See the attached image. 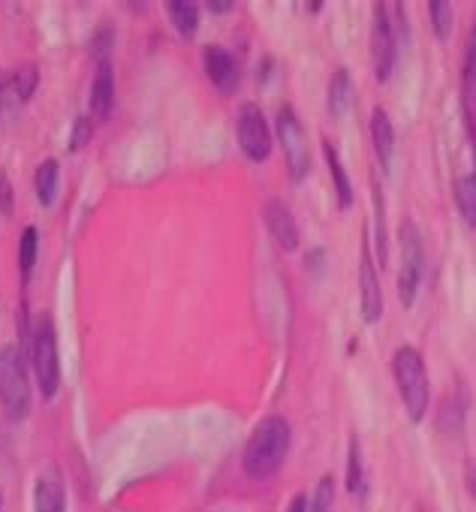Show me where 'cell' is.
Segmentation results:
<instances>
[{
  "mask_svg": "<svg viewBox=\"0 0 476 512\" xmlns=\"http://www.w3.org/2000/svg\"><path fill=\"white\" fill-rule=\"evenodd\" d=\"M290 443H293V428L284 416L272 413V416L260 419L254 434L245 443V455H242L245 473L257 482L272 479L284 467V461L290 455Z\"/></svg>",
  "mask_w": 476,
  "mask_h": 512,
  "instance_id": "obj_1",
  "label": "cell"
},
{
  "mask_svg": "<svg viewBox=\"0 0 476 512\" xmlns=\"http://www.w3.org/2000/svg\"><path fill=\"white\" fill-rule=\"evenodd\" d=\"M109 43H112V28H103V31H100V34H97V37L91 40V46H94L91 52H97V55H103V52L109 49Z\"/></svg>",
  "mask_w": 476,
  "mask_h": 512,
  "instance_id": "obj_27",
  "label": "cell"
},
{
  "mask_svg": "<svg viewBox=\"0 0 476 512\" xmlns=\"http://www.w3.org/2000/svg\"><path fill=\"white\" fill-rule=\"evenodd\" d=\"M350 106H353V79L344 67H338L329 82V115L344 118L350 112Z\"/></svg>",
  "mask_w": 476,
  "mask_h": 512,
  "instance_id": "obj_15",
  "label": "cell"
},
{
  "mask_svg": "<svg viewBox=\"0 0 476 512\" xmlns=\"http://www.w3.org/2000/svg\"><path fill=\"white\" fill-rule=\"evenodd\" d=\"M31 365L43 389V398H55L61 386V356H58V329L49 314H40L31 332Z\"/></svg>",
  "mask_w": 476,
  "mask_h": 512,
  "instance_id": "obj_4",
  "label": "cell"
},
{
  "mask_svg": "<svg viewBox=\"0 0 476 512\" xmlns=\"http://www.w3.org/2000/svg\"><path fill=\"white\" fill-rule=\"evenodd\" d=\"M0 407H4V416L10 422H22L31 413V383L25 356L13 344L0 350Z\"/></svg>",
  "mask_w": 476,
  "mask_h": 512,
  "instance_id": "obj_3",
  "label": "cell"
},
{
  "mask_svg": "<svg viewBox=\"0 0 476 512\" xmlns=\"http://www.w3.org/2000/svg\"><path fill=\"white\" fill-rule=\"evenodd\" d=\"M332 506H335V476L326 473V476L317 482V491H314V497H311L308 512H332Z\"/></svg>",
  "mask_w": 476,
  "mask_h": 512,
  "instance_id": "obj_23",
  "label": "cell"
},
{
  "mask_svg": "<svg viewBox=\"0 0 476 512\" xmlns=\"http://www.w3.org/2000/svg\"><path fill=\"white\" fill-rule=\"evenodd\" d=\"M0 214L4 217L13 214V184H10L7 172H0Z\"/></svg>",
  "mask_w": 476,
  "mask_h": 512,
  "instance_id": "obj_26",
  "label": "cell"
},
{
  "mask_svg": "<svg viewBox=\"0 0 476 512\" xmlns=\"http://www.w3.org/2000/svg\"><path fill=\"white\" fill-rule=\"evenodd\" d=\"M323 154H326V163H329V172H332V181H335V193H338V205L341 208H350L353 205V184L347 178V169L341 163V154L335 151V145L329 139H323Z\"/></svg>",
  "mask_w": 476,
  "mask_h": 512,
  "instance_id": "obj_16",
  "label": "cell"
},
{
  "mask_svg": "<svg viewBox=\"0 0 476 512\" xmlns=\"http://www.w3.org/2000/svg\"><path fill=\"white\" fill-rule=\"evenodd\" d=\"M235 133H238V145H242L248 160H254V163L269 160V154H272V130H269V121H266V115H263V109L257 103H245L242 109H238Z\"/></svg>",
  "mask_w": 476,
  "mask_h": 512,
  "instance_id": "obj_7",
  "label": "cell"
},
{
  "mask_svg": "<svg viewBox=\"0 0 476 512\" xmlns=\"http://www.w3.org/2000/svg\"><path fill=\"white\" fill-rule=\"evenodd\" d=\"M371 139H374V151H377V160L383 163V169L392 166V154H395V127H392V118L386 109H374L371 112Z\"/></svg>",
  "mask_w": 476,
  "mask_h": 512,
  "instance_id": "obj_14",
  "label": "cell"
},
{
  "mask_svg": "<svg viewBox=\"0 0 476 512\" xmlns=\"http://www.w3.org/2000/svg\"><path fill=\"white\" fill-rule=\"evenodd\" d=\"M208 10H211V13H229V10H232V4H229V0H217V4L211 0Z\"/></svg>",
  "mask_w": 476,
  "mask_h": 512,
  "instance_id": "obj_30",
  "label": "cell"
},
{
  "mask_svg": "<svg viewBox=\"0 0 476 512\" xmlns=\"http://www.w3.org/2000/svg\"><path fill=\"white\" fill-rule=\"evenodd\" d=\"M263 220L272 232V238L278 241L281 250H296L299 247V223L293 217V208L284 199H269L263 205Z\"/></svg>",
  "mask_w": 476,
  "mask_h": 512,
  "instance_id": "obj_10",
  "label": "cell"
},
{
  "mask_svg": "<svg viewBox=\"0 0 476 512\" xmlns=\"http://www.w3.org/2000/svg\"><path fill=\"white\" fill-rule=\"evenodd\" d=\"M166 13H169L175 31L181 37L196 34V28H199V7L196 4H187V0H172V4H166Z\"/></svg>",
  "mask_w": 476,
  "mask_h": 512,
  "instance_id": "obj_18",
  "label": "cell"
},
{
  "mask_svg": "<svg viewBox=\"0 0 476 512\" xmlns=\"http://www.w3.org/2000/svg\"><path fill=\"white\" fill-rule=\"evenodd\" d=\"M398 241H401V272H398V299L404 308H413L422 275H425V247L419 226L407 217L398 226Z\"/></svg>",
  "mask_w": 476,
  "mask_h": 512,
  "instance_id": "obj_5",
  "label": "cell"
},
{
  "mask_svg": "<svg viewBox=\"0 0 476 512\" xmlns=\"http://www.w3.org/2000/svg\"><path fill=\"white\" fill-rule=\"evenodd\" d=\"M94 139V118L91 115H79L76 118V124H73V133H70V151H79V148H85L88 142Z\"/></svg>",
  "mask_w": 476,
  "mask_h": 512,
  "instance_id": "obj_25",
  "label": "cell"
},
{
  "mask_svg": "<svg viewBox=\"0 0 476 512\" xmlns=\"http://www.w3.org/2000/svg\"><path fill=\"white\" fill-rule=\"evenodd\" d=\"M428 16H431L434 34H437L440 40H446L449 31H452V7L446 4V0H434V4L428 7Z\"/></svg>",
  "mask_w": 476,
  "mask_h": 512,
  "instance_id": "obj_24",
  "label": "cell"
},
{
  "mask_svg": "<svg viewBox=\"0 0 476 512\" xmlns=\"http://www.w3.org/2000/svg\"><path fill=\"white\" fill-rule=\"evenodd\" d=\"M34 184H37V199H40V205H46V208L55 205L58 187H61V166H58L55 157H49V160H43V163L37 166Z\"/></svg>",
  "mask_w": 476,
  "mask_h": 512,
  "instance_id": "obj_17",
  "label": "cell"
},
{
  "mask_svg": "<svg viewBox=\"0 0 476 512\" xmlns=\"http://www.w3.org/2000/svg\"><path fill=\"white\" fill-rule=\"evenodd\" d=\"M34 512H67V485L64 473L49 464L34 485Z\"/></svg>",
  "mask_w": 476,
  "mask_h": 512,
  "instance_id": "obj_11",
  "label": "cell"
},
{
  "mask_svg": "<svg viewBox=\"0 0 476 512\" xmlns=\"http://www.w3.org/2000/svg\"><path fill=\"white\" fill-rule=\"evenodd\" d=\"M392 374H395V386L401 395V404L407 410V416L413 422H422L431 404V383H428V371H425V359L416 347H398L392 356Z\"/></svg>",
  "mask_w": 476,
  "mask_h": 512,
  "instance_id": "obj_2",
  "label": "cell"
},
{
  "mask_svg": "<svg viewBox=\"0 0 476 512\" xmlns=\"http://www.w3.org/2000/svg\"><path fill=\"white\" fill-rule=\"evenodd\" d=\"M278 136H281V145H284L290 175L296 181H302L311 172V142H308V133H305V127H302L293 106L278 109Z\"/></svg>",
  "mask_w": 476,
  "mask_h": 512,
  "instance_id": "obj_6",
  "label": "cell"
},
{
  "mask_svg": "<svg viewBox=\"0 0 476 512\" xmlns=\"http://www.w3.org/2000/svg\"><path fill=\"white\" fill-rule=\"evenodd\" d=\"M365 479V464H362V446L359 437H350V452H347V488L359 491Z\"/></svg>",
  "mask_w": 476,
  "mask_h": 512,
  "instance_id": "obj_21",
  "label": "cell"
},
{
  "mask_svg": "<svg viewBox=\"0 0 476 512\" xmlns=\"http://www.w3.org/2000/svg\"><path fill=\"white\" fill-rule=\"evenodd\" d=\"M112 106H115V73H112V61L103 58L91 82V118L106 121Z\"/></svg>",
  "mask_w": 476,
  "mask_h": 512,
  "instance_id": "obj_13",
  "label": "cell"
},
{
  "mask_svg": "<svg viewBox=\"0 0 476 512\" xmlns=\"http://www.w3.org/2000/svg\"><path fill=\"white\" fill-rule=\"evenodd\" d=\"M359 290H362V317L365 323H377L383 317V290H380V281H377V266L371 260V250L368 244H362V253H359Z\"/></svg>",
  "mask_w": 476,
  "mask_h": 512,
  "instance_id": "obj_9",
  "label": "cell"
},
{
  "mask_svg": "<svg viewBox=\"0 0 476 512\" xmlns=\"http://www.w3.org/2000/svg\"><path fill=\"white\" fill-rule=\"evenodd\" d=\"M455 202H458L461 217H464L470 226H476V172L461 175V178L455 181Z\"/></svg>",
  "mask_w": 476,
  "mask_h": 512,
  "instance_id": "obj_19",
  "label": "cell"
},
{
  "mask_svg": "<svg viewBox=\"0 0 476 512\" xmlns=\"http://www.w3.org/2000/svg\"><path fill=\"white\" fill-rule=\"evenodd\" d=\"M202 64H205V73H208V79H211V85L217 91L232 94L238 88V64L223 46H205Z\"/></svg>",
  "mask_w": 476,
  "mask_h": 512,
  "instance_id": "obj_12",
  "label": "cell"
},
{
  "mask_svg": "<svg viewBox=\"0 0 476 512\" xmlns=\"http://www.w3.org/2000/svg\"><path fill=\"white\" fill-rule=\"evenodd\" d=\"M287 512H308V497L305 494H296L287 506Z\"/></svg>",
  "mask_w": 476,
  "mask_h": 512,
  "instance_id": "obj_28",
  "label": "cell"
},
{
  "mask_svg": "<svg viewBox=\"0 0 476 512\" xmlns=\"http://www.w3.org/2000/svg\"><path fill=\"white\" fill-rule=\"evenodd\" d=\"M371 61L377 82H386L392 76L395 64V28L389 19V10L383 4L374 7V28H371Z\"/></svg>",
  "mask_w": 476,
  "mask_h": 512,
  "instance_id": "obj_8",
  "label": "cell"
},
{
  "mask_svg": "<svg viewBox=\"0 0 476 512\" xmlns=\"http://www.w3.org/2000/svg\"><path fill=\"white\" fill-rule=\"evenodd\" d=\"M37 82H40V73H37V67L34 64H22L16 73H13V88H16V97L25 103V100H31L34 97V91H37Z\"/></svg>",
  "mask_w": 476,
  "mask_h": 512,
  "instance_id": "obj_22",
  "label": "cell"
},
{
  "mask_svg": "<svg viewBox=\"0 0 476 512\" xmlns=\"http://www.w3.org/2000/svg\"><path fill=\"white\" fill-rule=\"evenodd\" d=\"M467 491H470V494L476 497V461H473V464L467 467Z\"/></svg>",
  "mask_w": 476,
  "mask_h": 512,
  "instance_id": "obj_29",
  "label": "cell"
},
{
  "mask_svg": "<svg viewBox=\"0 0 476 512\" xmlns=\"http://www.w3.org/2000/svg\"><path fill=\"white\" fill-rule=\"evenodd\" d=\"M37 250H40V232H37V226H25L19 235V269H22L25 281L31 278V272L37 266Z\"/></svg>",
  "mask_w": 476,
  "mask_h": 512,
  "instance_id": "obj_20",
  "label": "cell"
}]
</instances>
